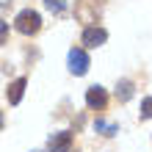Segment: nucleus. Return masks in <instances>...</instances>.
<instances>
[{
	"mask_svg": "<svg viewBox=\"0 0 152 152\" xmlns=\"http://www.w3.org/2000/svg\"><path fill=\"white\" fill-rule=\"evenodd\" d=\"M141 119H152V97L141 102Z\"/></svg>",
	"mask_w": 152,
	"mask_h": 152,
	"instance_id": "obj_9",
	"label": "nucleus"
},
{
	"mask_svg": "<svg viewBox=\"0 0 152 152\" xmlns=\"http://www.w3.org/2000/svg\"><path fill=\"white\" fill-rule=\"evenodd\" d=\"M69 69H72V75H86L88 72V56L80 47L69 50Z\"/></svg>",
	"mask_w": 152,
	"mask_h": 152,
	"instance_id": "obj_2",
	"label": "nucleus"
},
{
	"mask_svg": "<svg viewBox=\"0 0 152 152\" xmlns=\"http://www.w3.org/2000/svg\"><path fill=\"white\" fill-rule=\"evenodd\" d=\"M22 91H25V77H17L14 83L8 86V91H6L8 102H11V105H20V100H22Z\"/></svg>",
	"mask_w": 152,
	"mask_h": 152,
	"instance_id": "obj_6",
	"label": "nucleus"
},
{
	"mask_svg": "<svg viewBox=\"0 0 152 152\" xmlns=\"http://www.w3.org/2000/svg\"><path fill=\"white\" fill-rule=\"evenodd\" d=\"M6 36H8V22H3V20H0V44L6 42Z\"/></svg>",
	"mask_w": 152,
	"mask_h": 152,
	"instance_id": "obj_10",
	"label": "nucleus"
},
{
	"mask_svg": "<svg viewBox=\"0 0 152 152\" xmlns=\"http://www.w3.org/2000/svg\"><path fill=\"white\" fill-rule=\"evenodd\" d=\"M86 105H88V108L102 111L105 105H108V94H105V88H102V86H91V88L86 91Z\"/></svg>",
	"mask_w": 152,
	"mask_h": 152,
	"instance_id": "obj_3",
	"label": "nucleus"
},
{
	"mask_svg": "<svg viewBox=\"0 0 152 152\" xmlns=\"http://www.w3.org/2000/svg\"><path fill=\"white\" fill-rule=\"evenodd\" d=\"M116 97H119L122 102H127L133 97V83H130V80H122V83L116 86Z\"/></svg>",
	"mask_w": 152,
	"mask_h": 152,
	"instance_id": "obj_7",
	"label": "nucleus"
},
{
	"mask_svg": "<svg viewBox=\"0 0 152 152\" xmlns=\"http://www.w3.org/2000/svg\"><path fill=\"white\" fill-rule=\"evenodd\" d=\"M105 39H108V33L102 28H86L83 31V44L86 47H100V44H105Z\"/></svg>",
	"mask_w": 152,
	"mask_h": 152,
	"instance_id": "obj_5",
	"label": "nucleus"
},
{
	"mask_svg": "<svg viewBox=\"0 0 152 152\" xmlns=\"http://www.w3.org/2000/svg\"><path fill=\"white\" fill-rule=\"evenodd\" d=\"M44 6H47V11H53V14H61L66 8L64 0H44Z\"/></svg>",
	"mask_w": 152,
	"mask_h": 152,
	"instance_id": "obj_8",
	"label": "nucleus"
},
{
	"mask_svg": "<svg viewBox=\"0 0 152 152\" xmlns=\"http://www.w3.org/2000/svg\"><path fill=\"white\" fill-rule=\"evenodd\" d=\"M17 31L20 33H25V36H31V33H36L39 28H42V17L36 14V11H31V8H25V11H20L17 14Z\"/></svg>",
	"mask_w": 152,
	"mask_h": 152,
	"instance_id": "obj_1",
	"label": "nucleus"
},
{
	"mask_svg": "<svg viewBox=\"0 0 152 152\" xmlns=\"http://www.w3.org/2000/svg\"><path fill=\"white\" fill-rule=\"evenodd\" d=\"M72 149V133H56L50 136V152H69Z\"/></svg>",
	"mask_w": 152,
	"mask_h": 152,
	"instance_id": "obj_4",
	"label": "nucleus"
},
{
	"mask_svg": "<svg viewBox=\"0 0 152 152\" xmlns=\"http://www.w3.org/2000/svg\"><path fill=\"white\" fill-rule=\"evenodd\" d=\"M0 127H3V111H0Z\"/></svg>",
	"mask_w": 152,
	"mask_h": 152,
	"instance_id": "obj_11",
	"label": "nucleus"
}]
</instances>
